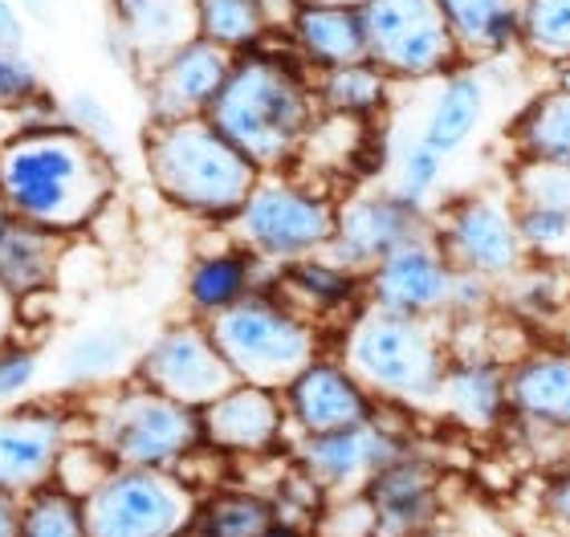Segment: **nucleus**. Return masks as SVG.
Returning a JSON list of instances; mask_svg holds the SVG:
<instances>
[{
    "label": "nucleus",
    "mask_w": 570,
    "mask_h": 537,
    "mask_svg": "<svg viewBox=\"0 0 570 537\" xmlns=\"http://www.w3.org/2000/svg\"><path fill=\"white\" fill-rule=\"evenodd\" d=\"M119 191V163L70 127L0 135V203L17 220L58 237H78Z\"/></svg>",
    "instance_id": "obj_1"
},
{
    "label": "nucleus",
    "mask_w": 570,
    "mask_h": 537,
    "mask_svg": "<svg viewBox=\"0 0 570 537\" xmlns=\"http://www.w3.org/2000/svg\"><path fill=\"white\" fill-rule=\"evenodd\" d=\"M318 115L309 70L282 41H269L233 58V70L208 110V122L257 171H289Z\"/></svg>",
    "instance_id": "obj_2"
},
{
    "label": "nucleus",
    "mask_w": 570,
    "mask_h": 537,
    "mask_svg": "<svg viewBox=\"0 0 570 537\" xmlns=\"http://www.w3.org/2000/svg\"><path fill=\"white\" fill-rule=\"evenodd\" d=\"M331 350L383 407L407 416L436 411L440 375L449 367V326L358 306L338 330Z\"/></svg>",
    "instance_id": "obj_3"
},
{
    "label": "nucleus",
    "mask_w": 570,
    "mask_h": 537,
    "mask_svg": "<svg viewBox=\"0 0 570 537\" xmlns=\"http://www.w3.org/2000/svg\"><path fill=\"white\" fill-rule=\"evenodd\" d=\"M139 156L155 196L204 225H228L262 179V171L208 119L147 122Z\"/></svg>",
    "instance_id": "obj_4"
},
{
    "label": "nucleus",
    "mask_w": 570,
    "mask_h": 537,
    "mask_svg": "<svg viewBox=\"0 0 570 537\" xmlns=\"http://www.w3.org/2000/svg\"><path fill=\"white\" fill-rule=\"evenodd\" d=\"M78 416L82 436H90L115 465L184 468V460L204 448L200 411L135 375L78 399Z\"/></svg>",
    "instance_id": "obj_5"
},
{
    "label": "nucleus",
    "mask_w": 570,
    "mask_h": 537,
    "mask_svg": "<svg viewBox=\"0 0 570 537\" xmlns=\"http://www.w3.org/2000/svg\"><path fill=\"white\" fill-rule=\"evenodd\" d=\"M208 330L237 382H257L274 391L297 379L334 342L331 330L297 314L277 289H257L249 298H240L225 314L208 318Z\"/></svg>",
    "instance_id": "obj_6"
},
{
    "label": "nucleus",
    "mask_w": 570,
    "mask_h": 537,
    "mask_svg": "<svg viewBox=\"0 0 570 537\" xmlns=\"http://www.w3.org/2000/svg\"><path fill=\"white\" fill-rule=\"evenodd\" d=\"M334 208H338V196L302 171H262V179L253 183L225 228L257 261L282 269L289 261L331 249Z\"/></svg>",
    "instance_id": "obj_7"
},
{
    "label": "nucleus",
    "mask_w": 570,
    "mask_h": 537,
    "mask_svg": "<svg viewBox=\"0 0 570 537\" xmlns=\"http://www.w3.org/2000/svg\"><path fill=\"white\" fill-rule=\"evenodd\" d=\"M200 497L179 468L110 465L82 497L86 537H188Z\"/></svg>",
    "instance_id": "obj_8"
},
{
    "label": "nucleus",
    "mask_w": 570,
    "mask_h": 537,
    "mask_svg": "<svg viewBox=\"0 0 570 537\" xmlns=\"http://www.w3.org/2000/svg\"><path fill=\"white\" fill-rule=\"evenodd\" d=\"M358 17L367 37V61H375L392 82H436L461 66L436 0H363Z\"/></svg>",
    "instance_id": "obj_9"
},
{
    "label": "nucleus",
    "mask_w": 570,
    "mask_h": 537,
    "mask_svg": "<svg viewBox=\"0 0 570 537\" xmlns=\"http://www.w3.org/2000/svg\"><path fill=\"white\" fill-rule=\"evenodd\" d=\"M432 237L452 269L476 274L501 286L525 265V245L518 237L510 191H469L452 196L432 212Z\"/></svg>",
    "instance_id": "obj_10"
},
{
    "label": "nucleus",
    "mask_w": 570,
    "mask_h": 537,
    "mask_svg": "<svg viewBox=\"0 0 570 537\" xmlns=\"http://www.w3.org/2000/svg\"><path fill=\"white\" fill-rule=\"evenodd\" d=\"M135 379L200 411L204 404H213L216 395H225L237 382V375L216 347L208 322L179 318V322H167L164 330H155L142 342Z\"/></svg>",
    "instance_id": "obj_11"
},
{
    "label": "nucleus",
    "mask_w": 570,
    "mask_h": 537,
    "mask_svg": "<svg viewBox=\"0 0 570 537\" xmlns=\"http://www.w3.org/2000/svg\"><path fill=\"white\" fill-rule=\"evenodd\" d=\"M424 232H432V212L404 200L392 183L387 188H351L346 196H338L334 237L326 252L334 261H343L346 269L367 274L387 252L424 237Z\"/></svg>",
    "instance_id": "obj_12"
},
{
    "label": "nucleus",
    "mask_w": 570,
    "mask_h": 537,
    "mask_svg": "<svg viewBox=\"0 0 570 537\" xmlns=\"http://www.w3.org/2000/svg\"><path fill=\"white\" fill-rule=\"evenodd\" d=\"M395 416V411H387ZM387 416L358 424L343 431H322V436H294V465L318 485L326 497H346L363 493L367 480L395 456H404L412 444L400 428L387 424Z\"/></svg>",
    "instance_id": "obj_13"
},
{
    "label": "nucleus",
    "mask_w": 570,
    "mask_h": 537,
    "mask_svg": "<svg viewBox=\"0 0 570 537\" xmlns=\"http://www.w3.org/2000/svg\"><path fill=\"white\" fill-rule=\"evenodd\" d=\"M228 70H233V53H225L204 37H188L167 53L151 58L139 70L147 122L208 119Z\"/></svg>",
    "instance_id": "obj_14"
},
{
    "label": "nucleus",
    "mask_w": 570,
    "mask_h": 537,
    "mask_svg": "<svg viewBox=\"0 0 570 537\" xmlns=\"http://www.w3.org/2000/svg\"><path fill=\"white\" fill-rule=\"evenodd\" d=\"M78 428V407L66 404H17L0 411V493L29 497L49 485Z\"/></svg>",
    "instance_id": "obj_15"
},
{
    "label": "nucleus",
    "mask_w": 570,
    "mask_h": 537,
    "mask_svg": "<svg viewBox=\"0 0 570 537\" xmlns=\"http://www.w3.org/2000/svg\"><path fill=\"white\" fill-rule=\"evenodd\" d=\"M282 404L289 431L294 436H322V431H343L371 424L387 416L392 407H383L363 382L343 367V358L326 350L309 362L297 379L282 387Z\"/></svg>",
    "instance_id": "obj_16"
},
{
    "label": "nucleus",
    "mask_w": 570,
    "mask_h": 537,
    "mask_svg": "<svg viewBox=\"0 0 570 537\" xmlns=\"http://www.w3.org/2000/svg\"><path fill=\"white\" fill-rule=\"evenodd\" d=\"M452 269L444 249L432 232L407 240L395 252H387L380 265L363 274V298L375 310L404 314V318H428L444 322V301H449Z\"/></svg>",
    "instance_id": "obj_17"
},
{
    "label": "nucleus",
    "mask_w": 570,
    "mask_h": 537,
    "mask_svg": "<svg viewBox=\"0 0 570 537\" xmlns=\"http://www.w3.org/2000/svg\"><path fill=\"white\" fill-rule=\"evenodd\" d=\"M200 431L204 448L220 456H245V460L274 456L289 436L282 391L257 382H233L225 395L200 407Z\"/></svg>",
    "instance_id": "obj_18"
},
{
    "label": "nucleus",
    "mask_w": 570,
    "mask_h": 537,
    "mask_svg": "<svg viewBox=\"0 0 570 537\" xmlns=\"http://www.w3.org/2000/svg\"><path fill=\"white\" fill-rule=\"evenodd\" d=\"M139 335L127 322H90L73 330L49 362V382L58 391H70L73 399H86L95 391H107L115 382L131 379L139 362Z\"/></svg>",
    "instance_id": "obj_19"
},
{
    "label": "nucleus",
    "mask_w": 570,
    "mask_h": 537,
    "mask_svg": "<svg viewBox=\"0 0 570 537\" xmlns=\"http://www.w3.org/2000/svg\"><path fill=\"white\" fill-rule=\"evenodd\" d=\"M363 493L375 509L380 537H428L444 509L436 465L428 456H416L412 448L395 456L392 465H383Z\"/></svg>",
    "instance_id": "obj_20"
},
{
    "label": "nucleus",
    "mask_w": 570,
    "mask_h": 537,
    "mask_svg": "<svg viewBox=\"0 0 570 537\" xmlns=\"http://www.w3.org/2000/svg\"><path fill=\"white\" fill-rule=\"evenodd\" d=\"M510 362L481 350H449V367L440 375L436 416L456 428L485 436L510 424V395H505Z\"/></svg>",
    "instance_id": "obj_21"
},
{
    "label": "nucleus",
    "mask_w": 570,
    "mask_h": 537,
    "mask_svg": "<svg viewBox=\"0 0 570 537\" xmlns=\"http://www.w3.org/2000/svg\"><path fill=\"white\" fill-rule=\"evenodd\" d=\"M510 424L505 428H570V347L534 342L505 375Z\"/></svg>",
    "instance_id": "obj_22"
},
{
    "label": "nucleus",
    "mask_w": 570,
    "mask_h": 537,
    "mask_svg": "<svg viewBox=\"0 0 570 537\" xmlns=\"http://www.w3.org/2000/svg\"><path fill=\"white\" fill-rule=\"evenodd\" d=\"M277 269L257 261L253 252H245L237 240L228 237L213 249H200L191 257L188 274H184V306L188 318H216L228 306H237L240 298H249L257 289H274Z\"/></svg>",
    "instance_id": "obj_23"
},
{
    "label": "nucleus",
    "mask_w": 570,
    "mask_h": 537,
    "mask_svg": "<svg viewBox=\"0 0 570 537\" xmlns=\"http://www.w3.org/2000/svg\"><path fill=\"white\" fill-rule=\"evenodd\" d=\"M274 289L297 314H306L322 330H331V338L358 306H367V298H363V274L346 269L343 261H334L331 252H314V257L282 265L274 277Z\"/></svg>",
    "instance_id": "obj_24"
},
{
    "label": "nucleus",
    "mask_w": 570,
    "mask_h": 537,
    "mask_svg": "<svg viewBox=\"0 0 570 537\" xmlns=\"http://www.w3.org/2000/svg\"><path fill=\"white\" fill-rule=\"evenodd\" d=\"M489 98H493V90H489L485 66L461 61L456 70L432 82V102H428L416 135L444 159L461 156L464 147L476 139V131L485 127Z\"/></svg>",
    "instance_id": "obj_25"
},
{
    "label": "nucleus",
    "mask_w": 570,
    "mask_h": 537,
    "mask_svg": "<svg viewBox=\"0 0 570 537\" xmlns=\"http://www.w3.org/2000/svg\"><path fill=\"white\" fill-rule=\"evenodd\" d=\"M309 73L351 66L367 58V37H363V17L358 4H314L297 0L294 17L277 37Z\"/></svg>",
    "instance_id": "obj_26"
},
{
    "label": "nucleus",
    "mask_w": 570,
    "mask_h": 537,
    "mask_svg": "<svg viewBox=\"0 0 570 537\" xmlns=\"http://www.w3.org/2000/svg\"><path fill=\"white\" fill-rule=\"evenodd\" d=\"M61 257H66V237L12 216L9 225L0 228V294L12 306L49 298L58 286Z\"/></svg>",
    "instance_id": "obj_27"
},
{
    "label": "nucleus",
    "mask_w": 570,
    "mask_h": 537,
    "mask_svg": "<svg viewBox=\"0 0 570 537\" xmlns=\"http://www.w3.org/2000/svg\"><path fill=\"white\" fill-rule=\"evenodd\" d=\"M456 53L469 66H489L518 53V0H436Z\"/></svg>",
    "instance_id": "obj_28"
},
{
    "label": "nucleus",
    "mask_w": 570,
    "mask_h": 537,
    "mask_svg": "<svg viewBox=\"0 0 570 537\" xmlns=\"http://www.w3.org/2000/svg\"><path fill=\"white\" fill-rule=\"evenodd\" d=\"M309 82H314V98H318L322 115H343V119L358 122H380L392 110V98L400 90V82H392L367 58L309 73Z\"/></svg>",
    "instance_id": "obj_29"
},
{
    "label": "nucleus",
    "mask_w": 570,
    "mask_h": 537,
    "mask_svg": "<svg viewBox=\"0 0 570 537\" xmlns=\"http://www.w3.org/2000/svg\"><path fill=\"white\" fill-rule=\"evenodd\" d=\"M570 294V277L554 257H525V265L510 281L498 286V310L525 330H542L562 322V306Z\"/></svg>",
    "instance_id": "obj_30"
},
{
    "label": "nucleus",
    "mask_w": 570,
    "mask_h": 537,
    "mask_svg": "<svg viewBox=\"0 0 570 537\" xmlns=\"http://www.w3.org/2000/svg\"><path fill=\"white\" fill-rule=\"evenodd\" d=\"M513 159L570 163V86L550 82L510 122Z\"/></svg>",
    "instance_id": "obj_31"
},
{
    "label": "nucleus",
    "mask_w": 570,
    "mask_h": 537,
    "mask_svg": "<svg viewBox=\"0 0 570 537\" xmlns=\"http://www.w3.org/2000/svg\"><path fill=\"white\" fill-rule=\"evenodd\" d=\"M107 21H115L131 37L142 66L179 41L196 37L191 0H107Z\"/></svg>",
    "instance_id": "obj_32"
},
{
    "label": "nucleus",
    "mask_w": 570,
    "mask_h": 537,
    "mask_svg": "<svg viewBox=\"0 0 570 537\" xmlns=\"http://www.w3.org/2000/svg\"><path fill=\"white\" fill-rule=\"evenodd\" d=\"M277 526H282V514L269 493L220 489L200 497L188 537H265Z\"/></svg>",
    "instance_id": "obj_33"
},
{
    "label": "nucleus",
    "mask_w": 570,
    "mask_h": 537,
    "mask_svg": "<svg viewBox=\"0 0 570 537\" xmlns=\"http://www.w3.org/2000/svg\"><path fill=\"white\" fill-rule=\"evenodd\" d=\"M191 24L196 37L220 46L233 58L274 41L265 0H191Z\"/></svg>",
    "instance_id": "obj_34"
},
{
    "label": "nucleus",
    "mask_w": 570,
    "mask_h": 537,
    "mask_svg": "<svg viewBox=\"0 0 570 537\" xmlns=\"http://www.w3.org/2000/svg\"><path fill=\"white\" fill-rule=\"evenodd\" d=\"M518 53L559 70L570 61V0H518Z\"/></svg>",
    "instance_id": "obj_35"
},
{
    "label": "nucleus",
    "mask_w": 570,
    "mask_h": 537,
    "mask_svg": "<svg viewBox=\"0 0 570 537\" xmlns=\"http://www.w3.org/2000/svg\"><path fill=\"white\" fill-rule=\"evenodd\" d=\"M61 127H70L73 135H82L86 143H95L107 159H115L122 168V151H127V131H122L119 115L107 102V95H98L95 86H70L58 95Z\"/></svg>",
    "instance_id": "obj_36"
},
{
    "label": "nucleus",
    "mask_w": 570,
    "mask_h": 537,
    "mask_svg": "<svg viewBox=\"0 0 570 537\" xmlns=\"http://www.w3.org/2000/svg\"><path fill=\"white\" fill-rule=\"evenodd\" d=\"M21 537H86L82 497L49 480L21 497Z\"/></svg>",
    "instance_id": "obj_37"
},
{
    "label": "nucleus",
    "mask_w": 570,
    "mask_h": 537,
    "mask_svg": "<svg viewBox=\"0 0 570 537\" xmlns=\"http://www.w3.org/2000/svg\"><path fill=\"white\" fill-rule=\"evenodd\" d=\"M510 200L538 203L570 216V163H547V159H513Z\"/></svg>",
    "instance_id": "obj_38"
},
{
    "label": "nucleus",
    "mask_w": 570,
    "mask_h": 537,
    "mask_svg": "<svg viewBox=\"0 0 570 537\" xmlns=\"http://www.w3.org/2000/svg\"><path fill=\"white\" fill-rule=\"evenodd\" d=\"M444 163H449V159L440 156V151H432L420 135H412V139L400 147V156H395L392 188L400 191L404 200L420 203V208L432 212V200H436L440 183H444Z\"/></svg>",
    "instance_id": "obj_39"
},
{
    "label": "nucleus",
    "mask_w": 570,
    "mask_h": 537,
    "mask_svg": "<svg viewBox=\"0 0 570 537\" xmlns=\"http://www.w3.org/2000/svg\"><path fill=\"white\" fill-rule=\"evenodd\" d=\"M41 375H46V350L17 335L0 338V411L29 404Z\"/></svg>",
    "instance_id": "obj_40"
},
{
    "label": "nucleus",
    "mask_w": 570,
    "mask_h": 537,
    "mask_svg": "<svg viewBox=\"0 0 570 537\" xmlns=\"http://www.w3.org/2000/svg\"><path fill=\"white\" fill-rule=\"evenodd\" d=\"M49 95V78L29 46H0V122Z\"/></svg>",
    "instance_id": "obj_41"
},
{
    "label": "nucleus",
    "mask_w": 570,
    "mask_h": 537,
    "mask_svg": "<svg viewBox=\"0 0 570 537\" xmlns=\"http://www.w3.org/2000/svg\"><path fill=\"white\" fill-rule=\"evenodd\" d=\"M513 220H518V237H522L530 257H554L570 249V216L554 208H538V203H513Z\"/></svg>",
    "instance_id": "obj_42"
},
{
    "label": "nucleus",
    "mask_w": 570,
    "mask_h": 537,
    "mask_svg": "<svg viewBox=\"0 0 570 537\" xmlns=\"http://www.w3.org/2000/svg\"><path fill=\"white\" fill-rule=\"evenodd\" d=\"M309 529H314V537H380L367 493L326 497L322 509L314 514V521H309Z\"/></svg>",
    "instance_id": "obj_43"
},
{
    "label": "nucleus",
    "mask_w": 570,
    "mask_h": 537,
    "mask_svg": "<svg viewBox=\"0 0 570 537\" xmlns=\"http://www.w3.org/2000/svg\"><path fill=\"white\" fill-rule=\"evenodd\" d=\"M489 314H498V286L485 277L456 269L449 286V301H444V326L481 322Z\"/></svg>",
    "instance_id": "obj_44"
},
{
    "label": "nucleus",
    "mask_w": 570,
    "mask_h": 537,
    "mask_svg": "<svg viewBox=\"0 0 570 537\" xmlns=\"http://www.w3.org/2000/svg\"><path fill=\"white\" fill-rule=\"evenodd\" d=\"M542 514L562 537H570V465L554 468L542 489Z\"/></svg>",
    "instance_id": "obj_45"
},
{
    "label": "nucleus",
    "mask_w": 570,
    "mask_h": 537,
    "mask_svg": "<svg viewBox=\"0 0 570 537\" xmlns=\"http://www.w3.org/2000/svg\"><path fill=\"white\" fill-rule=\"evenodd\" d=\"M102 53H107V61H110V66H119V70H131V73L142 70L139 49L131 46V37L122 33L115 21L102 24Z\"/></svg>",
    "instance_id": "obj_46"
},
{
    "label": "nucleus",
    "mask_w": 570,
    "mask_h": 537,
    "mask_svg": "<svg viewBox=\"0 0 570 537\" xmlns=\"http://www.w3.org/2000/svg\"><path fill=\"white\" fill-rule=\"evenodd\" d=\"M0 46H29V17L12 0H0Z\"/></svg>",
    "instance_id": "obj_47"
},
{
    "label": "nucleus",
    "mask_w": 570,
    "mask_h": 537,
    "mask_svg": "<svg viewBox=\"0 0 570 537\" xmlns=\"http://www.w3.org/2000/svg\"><path fill=\"white\" fill-rule=\"evenodd\" d=\"M0 537H21V497L0 493Z\"/></svg>",
    "instance_id": "obj_48"
},
{
    "label": "nucleus",
    "mask_w": 570,
    "mask_h": 537,
    "mask_svg": "<svg viewBox=\"0 0 570 537\" xmlns=\"http://www.w3.org/2000/svg\"><path fill=\"white\" fill-rule=\"evenodd\" d=\"M12 4H17L29 21H49V17L58 12V0H12Z\"/></svg>",
    "instance_id": "obj_49"
},
{
    "label": "nucleus",
    "mask_w": 570,
    "mask_h": 537,
    "mask_svg": "<svg viewBox=\"0 0 570 537\" xmlns=\"http://www.w3.org/2000/svg\"><path fill=\"white\" fill-rule=\"evenodd\" d=\"M265 537H314V529H306V526H302V529H294V526H277V529H269Z\"/></svg>",
    "instance_id": "obj_50"
},
{
    "label": "nucleus",
    "mask_w": 570,
    "mask_h": 537,
    "mask_svg": "<svg viewBox=\"0 0 570 537\" xmlns=\"http://www.w3.org/2000/svg\"><path fill=\"white\" fill-rule=\"evenodd\" d=\"M554 82H559V86H570V61H567V66H559V78H554Z\"/></svg>",
    "instance_id": "obj_51"
},
{
    "label": "nucleus",
    "mask_w": 570,
    "mask_h": 537,
    "mask_svg": "<svg viewBox=\"0 0 570 537\" xmlns=\"http://www.w3.org/2000/svg\"><path fill=\"white\" fill-rule=\"evenodd\" d=\"M314 4H363V0H314Z\"/></svg>",
    "instance_id": "obj_52"
},
{
    "label": "nucleus",
    "mask_w": 570,
    "mask_h": 537,
    "mask_svg": "<svg viewBox=\"0 0 570 537\" xmlns=\"http://www.w3.org/2000/svg\"><path fill=\"white\" fill-rule=\"evenodd\" d=\"M0 301H9V298H4V294H0ZM0 338H4V330H0Z\"/></svg>",
    "instance_id": "obj_53"
}]
</instances>
